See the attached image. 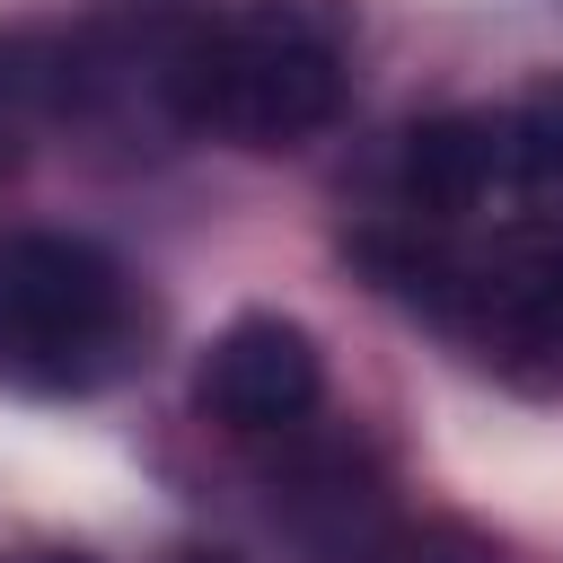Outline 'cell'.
<instances>
[{
	"label": "cell",
	"mask_w": 563,
	"mask_h": 563,
	"mask_svg": "<svg viewBox=\"0 0 563 563\" xmlns=\"http://www.w3.org/2000/svg\"><path fill=\"white\" fill-rule=\"evenodd\" d=\"M150 79L185 132L238 150H299L343 114L352 0H238L229 18H176Z\"/></svg>",
	"instance_id": "6da1fadb"
},
{
	"label": "cell",
	"mask_w": 563,
	"mask_h": 563,
	"mask_svg": "<svg viewBox=\"0 0 563 563\" xmlns=\"http://www.w3.org/2000/svg\"><path fill=\"white\" fill-rule=\"evenodd\" d=\"M352 255L378 273V290H396L405 308L475 343V361L519 369V378L563 369V220H528L501 238L387 220V229H361Z\"/></svg>",
	"instance_id": "7a4b0ae2"
},
{
	"label": "cell",
	"mask_w": 563,
	"mask_h": 563,
	"mask_svg": "<svg viewBox=\"0 0 563 563\" xmlns=\"http://www.w3.org/2000/svg\"><path fill=\"white\" fill-rule=\"evenodd\" d=\"M150 290L70 229L0 238V387L18 396H97L150 361Z\"/></svg>",
	"instance_id": "3957f363"
},
{
	"label": "cell",
	"mask_w": 563,
	"mask_h": 563,
	"mask_svg": "<svg viewBox=\"0 0 563 563\" xmlns=\"http://www.w3.org/2000/svg\"><path fill=\"white\" fill-rule=\"evenodd\" d=\"M202 413L264 440V431H299L325 396V352L299 317H273V308H246L211 334L202 352V378H194Z\"/></svg>",
	"instance_id": "277c9868"
},
{
	"label": "cell",
	"mask_w": 563,
	"mask_h": 563,
	"mask_svg": "<svg viewBox=\"0 0 563 563\" xmlns=\"http://www.w3.org/2000/svg\"><path fill=\"white\" fill-rule=\"evenodd\" d=\"M396 194H405V220H431V229H457L493 202H510V167H501V114H431L396 141Z\"/></svg>",
	"instance_id": "5b68a950"
},
{
	"label": "cell",
	"mask_w": 563,
	"mask_h": 563,
	"mask_svg": "<svg viewBox=\"0 0 563 563\" xmlns=\"http://www.w3.org/2000/svg\"><path fill=\"white\" fill-rule=\"evenodd\" d=\"M493 114H501L510 194H563V79H537V88H519Z\"/></svg>",
	"instance_id": "8992f818"
},
{
	"label": "cell",
	"mask_w": 563,
	"mask_h": 563,
	"mask_svg": "<svg viewBox=\"0 0 563 563\" xmlns=\"http://www.w3.org/2000/svg\"><path fill=\"white\" fill-rule=\"evenodd\" d=\"M343 563H501L475 528L457 519H405V528H378V537H352Z\"/></svg>",
	"instance_id": "52a82bcc"
},
{
	"label": "cell",
	"mask_w": 563,
	"mask_h": 563,
	"mask_svg": "<svg viewBox=\"0 0 563 563\" xmlns=\"http://www.w3.org/2000/svg\"><path fill=\"white\" fill-rule=\"evenodd\" d=\"M35 563H97V554H70V545H53V554H35Z\"/></svg>",
	"instance_id": "ba28073f"
}]
</instances>
